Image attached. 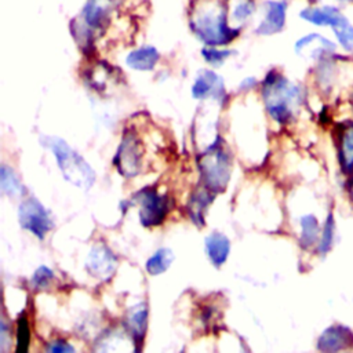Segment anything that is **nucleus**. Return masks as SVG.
I'll return each mask as SVG.
<instances>
[{"label":"nucleus","mask_w":353,"mask_h":353,"mask_svg":"<svg viewBox=\"0 0 353 353\" xmlns=\"http://www.w3.org/2000/svg\"><path fill=\"white\" fill-rule=\"evenodd\" d=\"M116 268V256L105 244H97L91 248L87 256L85 269L92 277L105 281L113 276Z\"/></svg>","instance_id":"10"},{"label":"nucleus","mask_w":353,"mask_h":353,"mask_svg":"<svg viewBox=\"0 0 353 353\" xmlns=\"http://www.w3.org/2000/svg\"><path fill=\"white\" fill-rule=\"evenodd\" d=\"M230 251L229 239L219 232H212L205 237V252L214 266L219 268L228 259Z\"/></svg>","instance_id":"14"},{"label":"nucleus","mask_w":353,"mask_h":353,"mask_svg":"<svg viewBox=\"0 0 353 353\" xmlns=\"http://www.w3.org/2000/svg\"><path fill=\"white\" fill-rule=\"evenodd\" d=\"M352 347L353 330L341 323L328 325L317 338V350L320 352H343Z\"/></svg>","instance_id":"9"},{"label":"nucleus","mask_w":353,"mask_h":353,"mask_svg":"<svg viewBox=\"0 0 353 353\" xmlns=\"http://www.w3.org/2000/svg\"><path fill=\"white\" fill-rule=\"evenodd\" d=\"M230 52L229 51H216V50H203V55L207 59V62L212 65L221 63Z\"/></svg>","instance_id":"26"},{"label":"nucleus","mask_w":353,"mask_h":353,"mask_svg":"<svg viewBox=\"0 0 353 353\" xmlns=\"http://www.w3.org/2000/svg\"><path fill=\"white\" fill-rule=\"evenodd\" d=\"M0 185L1 190L8 196H19L23 193V185L21 183L17 174L7 164L1 165L0 170Z\"/></svg>","instance_id":"23"},{"label":"nucleus","mask_w":353,"mask_h":353,"mask_svg":"<svg viewBox=\"0 0 353 353\" xmlns=\"http://www.w3.org/2000/svg\"><path fill=\"white\" fill-rule=\"evenodd\" d=\"M335 232H336L335 218H334L332 211H330L328 215L325 216L323 226H321V233H320V239L317 243V252L320 255H327L331 251V248L334 247Z\"/></svg>","instance_id":"20"},{"label":"nucleus","mask_w":353,"mask_h":353,"mask_svg":"<svg viewBox=\"0 0 353 353\" xmlns=\"http://www.w3.org/2000/svg\"><path fill=\"white\" fill-rule=\"evenodd\" d=\"M194 32L208 46H223L232 41L237 30L228 26L222 10H210L193 22Z\"/></svg>","instance_id":"4"},{"label":"nucleus","mask_w":353,"mask_h":353,"mask_svg":"<svg viewBox=\"0 0 353 353\" xmlns=\"http://www.w3.org/2000/svg\"><path fill=\"white\" fill-rule=\"evenodd\" d=\"M30 342V330L26 316L21 314L17 321V352H26Z\"/></svg>","instance_id":"24"},{"label":"nucleus","mask_w":353,"mask_h":353,"mask_svg":"<svg viewBox=\"0 0 353 353\" xmlns=\"http://www.w3.org/2000/svg\"><path fill=\"white\" fill-rule=\"evenodd\" d=\"M263 102L273 120L287 123L301 103V90L285 77L270 72L263 81Z\"/></svg>","instance_id":"1"},{"label":"nucleus","mask_w":353,"mask_h":353,"mask_svg":"<svg viewBox=\"0 0 353 353\" xmlns=\"http://www.w3.org/2000/svg\"><path fill=\"white\" fill-rule=\"evenodd\" d=\"M54 279V273L47 266H40L36 269V272L32 276V285L34 290H44L50 285V283Z\"/></svg>","instance_id":"25"},{"label":"nucleus","mask_w":353,"mask_h":353,"mask_svg":"<svg viewBox=\"0 0 353 353\" xmlns=\"http://www.w3.org/2000/svg\"><path fill=\"white\" fill-rule=\"evenodd\" d=\"M285 23V4L283 1H268L266 17L256 29L259 34H273L280 32Z\"/></svg>","instance_id":"13"},{"label":"nucleus","mask_w":353,"mask_h":353,"mask_svg":"<svg viewBox=\"0 0 353 353\" xmlns=\"http://www.w3.org/2000/svg\"><path fill=\"white\" fill-rule=\"evenodd\" d=\"M255 84V79H252V77H248V79H245L243 83H241V88H244V90H248L251 85H254Z\"/></svg>","instance_id":"29"},{"label":"nucleus","mask_w":353,"mask_h":353,"mask_svg":"<svg viewBox=\"0 0 353 353\" xmlns=\"http://www.w3.org/2000/svg\"><path fill=\"white\" fill-rule=\"evenodd\" d=\"M331 30L338 47H341L346 54L353 55V22L349 19V17L346 15Z\"/></svg>","instance_id":"19"},{"label":"nucleus","mask_w":353,"mask_h":353,"mask_svg":"<svg viewBox=\"0 0 353 353\" xmlns=\"http://www.w3.org/2000/svg\"><path fill=\"white\" fill-rule=\"evenodd\" d=\"M18 219L22 229L29 230L40 240H43L46 234L54 228L48 211L34 197H29L19 204Z\"/></svg>","instance_id":"5"},{"label":"nucleus","mask_w":353,"mask_h":353,"mask_svg":"<svg viewBox=\"0 0 353 353\" xmlns=\"http://www.w3.org/2000/svg\"><path fill=\"white\" fill-rule=\"evenodd\" d=\"M301 225V234H299V244L303 248H310L319 243L321 228L319 219L313 214H305L299 218Z\"/></svg>","instance_id":"16"},{"label":"nucleus","mask_w":353,"mask_h":353,"mask_svg":"<svg viewBox=\"0 0 353 353\" xmlns=\"http://www.w3.org/2000/svg\"><path fill=\"white\" fill-rule=\"evenodd\" d=\"M251 10H252L251 1L244 0V1H240L239 6H236V8L233 11V15H234L236 19H244L245 17H248L251 14Z\"/></svg>","instance_id":"27"},{"label":"nucleus","mask_w":353,"mask_h":353,"mask_svg":"<svg viewBox=\"0 0 353 353\" xmlns=\"http://www.w3.org/2000/svg\"><path fill=\"white\" fill-rule=\"evenodd\" d=\"M338 4H353V0H332Z\"/></svg>","instance_id":"30"},{"label":"nucleus","mask_w":353,"mask_h":353,"mask_svg":"<svg viewBox=\"0 0 353 353\" xmlns=\"http://www.w3.org/2000/svg\"><path fill=\"white\" fill-rule=\"evenodd\" d=\"M143 148L134 134H125L114 157V165L125 178H132L141 171Z\"/></svg>","instance_id":"6"},{"label":"nucleus","mask_w":353,"mask_h":353,"mask_svg":"<svg viewBox=\"0 0 353 353\" xmlns=\"http://www.w3.org/2000/svg\"><path fill=\"white\" fill-rule=\"evenodd\" d=\"M211 200H212V196L210 194L208 190H197L192 194L189 201V214L196 223H200V225L204 223L203 215L205 212V208L211 203Z\"/></svg>","instance_id":"22"},{"label":"nucleus","mask_w":353,"mask_h":353,"mask_svg":"<svg viewBox=\"0 0 353 353\" xmlns=\"http://www.w3.org/2000/svg\"><path fill=\"white\" fill-rule=\"evenodd\" d=\"M172 261L174 252L170 248H160L146 261V272L152 276L161 274L170 268Z\"/></svg>","instance_id":"21"},{"label":"nucleus","mask_w":353,"mask_h":353,"mask_svg":"<svg viewBox=\"0 0 353 353\" xmlns=\"http://www.w3.org/2000/svg\"><path fill=\"white\" fill-rule=\"evenodd\" d=\"M141 205L139 219L146 228L160 225L167 215V199L160 196L154 189H143L135 196Z\"/></svg>","instance_id":"7"},{"label":"nucleus","mask_w":353,"mask_h":353,"mask_svg":"<svg viewBox=\"0 0 353 353\" xmlns=\"http://www.w3.org/2000/svg\"><path fill=\"white\" fill-rule=\"evenodd\" d=\"M159 61V52L154 47L146 46L132 51L127 57V65L137 70H150Z\"/></svg>","instance_id":"17"},{"label":"nucleus","mask_w":353,"mask_h":353,"mask_svg":"<svg viewBox=\"0 0 353 353\" xmlns=\"http://www.w3.org/2000/svg\"><path fill=\"white\" fill-rule=\"evenodd\" d=\"M47 350L48 352H55V353H58V352H74L73 346H70L69 343H66L63 341L51 342V345L47 347Z\"/></svg>","instance_id":"28"},{"label":"nucleus","mask_w":353,"mask_h":353,"mask_svg":"<svg viewBox=\"0 0 353 353\" xmlns=\"http://www.w3.org/2000/svg\"><path fill=\"white\" fill-rule=\"evenodd\" d=\"M299 17H301V19H303L314 26L332 29L346 17V14L339 8V6L324 4V6L303 8L299 12Z\"/></svg>","instance_id":"11"},{"label":"nucleus","mask_w":353,"mask_h":353,"mask_svg":"<svg viewBox=\"0 0 353 353\" xmlns=\"http://www.w3.org/2000/svg\"><path fill=\"white\" fill-rule=\"evenodd\" d=\"M40 142L43 146L52 150L63 178L69 183L84 190L92 186L95 181V171L76 150L68 145V142H65L62 138L50 135L40 137Z\"/></svg>","instance_id":"2"},{"label":"nucleus","mask_w":353,"mask_h":353,"mask_svg":"<svg viewBox=\"0 0 353 353\" xmlns=\"http://www.w3.org/2000/svg\"><path fill=\"white\" fill-rule=\"evenodd\" d=\"M336 159L342 174H353V123L342 127L336 141Z\"/></svg>","instance_id":"12"},{"label":"nucleus","mask_w":353,"mask_h":353,"mask_svg":"<svg viewBox=\"0 0 353 353\" xmlns=\"http://www.w3.org/2000/svg\"><path fill=\"white\" fill-rule=\"evenodd\" d=\"M221 91H222V81H219L218 76L210 70H203L192 88V94L197 99H204L210 95L221 94Z\"/></svg>","instance_id":"15"},{"label":"nucleus","mask_w":353,"mask_h":353,"mask_svg":"<svg viewBox=\"0 0 353 353\" xmlns=\"http://www.w3.org/2000/svg\"><path fill=\"white\" fill-rule=\"evenodd\" d=\"M199 167L208 189L218 192L226 186L230 175V157L219 139L201 154Z\"/></svg>","instance_id":"3"},{"label":"nucleus","mask_w":353,"mask_h":353,"mask_svg":"<svg viewBox=\"0 0 353 353\" xmlns=\"http://www.w3.org/2000/svg\"><path fill=\"white\" fill-rule=\"evenodd\" d=\"M148 324V307L145 303H139L134 307H131L128 317H127V325L131 331L134 339L139 343L145 335Z\"/></svg>","instance_id":"18"},{"label":"nucleus","mask_w":353,"mask_h":353,"mask_svg":"<svg viewBox=\"0 0 353 353\" xmlns=\"http://www.w3.org/2000/svg\"><path fill=\"white\" fill-rule=\"evenodd\" d=\"M294 50L302 58L323 61L335 55L338 44L330 37L313 32L296 40Z\"/></svg>","instance_id":"8"},{"label":"nucleus","mask_w":353,"mask_h":353,"mask_svg":"<svg viewBox=\"0 0 353 353\" xmlns=\"http://www.w3.org/2000/svg\"><path fill=\"white\" fill-rule=\"evenodd\" d=\"M349 189H350V196L353 197V174L350 175V183H349Z\"/></svg>","instance_id":"31"}]
</instances>
